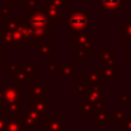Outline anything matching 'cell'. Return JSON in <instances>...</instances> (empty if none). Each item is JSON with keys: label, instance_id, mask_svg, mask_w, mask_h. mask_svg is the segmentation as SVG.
<instances>
[{"label": "cell", "instance_id": "cell-1", "mask_svg": "<svg viewBox=\"0 0 131 131\" xmlns=\"http://www.w3.org/2000/svg\"><path fill=\"white\" fill-rule=\"evenodd\" d=\"M28 23L32 29V31L35 32V35L41 41L45 40L47 37L52 36V20L41 10L31 12L29 18H28Z\"/></svg>", "mask_w": 131, "mask_h": 131}, {"label": "cell", "instance_id": "cell-2", "mask_svg": "<svg viewBox=\"0 0 131 131\" xmlns=\"http://www.w3.org/2000/svg\"><path fill=\"white\" fill-rule=\"evenodd\" d=\"M94 38L85 32H74V57L78 59L79 62H83L84 59L94 51L93 48Z\"/></svg>", "mask_w": 131, "mask_h": 131}, {"label": "cell", "instance_id": "cell-3", "mask_svg": "<svg viewBox=\"0 0 131 131\" xmlns=\"http://www.w3.org/2000/svg\"><path fill=\"white\" fill-rule=\"evenodd\" d=\"M84 99L93 104L95 111L100 113L105 106V84L100 83L98 85L89 86L86 93L84 94Z\"/></svg>", "mask_w": 131, "mask_h": 131}, {"label": "cell", "instance_id": "cell-4", "mask_svg": "<svg viewBox=\"0 0 131 131\" xmlns=\"http://www.w3.org/2000/svg\"><path fill=\"white\" fill-rule=\"evenodd\" d=\"M89 14L84 10L70 12L68 18V28L71 32H85L89 27Z\"/></svg>", "mask_w": 131, "mask_h": 131}, {"label": "cell", "instance_id": "cell-5", "mask_svg": "<svg viewBox=\"0 0 131 131\" xmlns=\"http://www.w3.org/2000/svg\"><path fill=\"white\" fill-rule=\"evenodd\" d=\"M40 127L46 131H67L68 121L61 115H48L46 121H43Z\"/></svg>", "mask_w": 131, "mask_h": 131}, {"label": "cell", "instance_id": "cell-6", "mask_svg": "<svg viewBox=\"0 0 131 131\" xmlns=\"http://www.w3.org/2000/svg\"><path fill=\"white\" fill-rule=\"evenodd\" d=\"M0 90L2 92L5 100L7 104H14V102H20L21 100V84L15 85H9V84H0Z\"/></svg>", "mask_w": 131, "mask_h": 131}, {"label": "cell", "instance_id": "cell-7", "mask_svg": "<svg viewBox=\"0 0 131 131\" xmlns=\"http://www.w3.org/2000/svg\"><path fill=\"white\" fill-rule=\"evenodd\" d=\"M41 12L47 15L52 21H62L63 20V12L62 7L54 5L53 2L48 1L46 5H41Z\"/></svg>", "mask_w": 131, "mask_h": 131}, {"label": "cell", "instance_id": "cell-8", "mask_svg": "<svg viewBox=\"0 0 131 131\" xmlns=\"http://www.w3.org/2000/svg\"><path fill=\"white\" fill-rule=\"evenodd\" d=\"M31 106L40 115H47V112L53 109L52 105L47 104V98L46 97H31Z\"/></svg>", "mask_w": 131, "mask_h": 131}, {"label": "cell", "instance_id": "cell-9", "mask_svg": "<svg viewBox=\"0 0 131 131\" xmlns=\"http://www.w3.org/2000/svg\"><path fill=\"white\" fill-rule=\"evenodd\" d=\"M16 117H17V121L20 122V124L23 127V129L25 131H35L38 128V124L25 113V111H22L21 109L17 114H16Z\"/></svg>", "mask_w": 131, "mask_h": 131}, {"label": "cell", "instance_id": "cell-10", "mask_svg": "<svg viewBox=\"0 0 131 131\" xmlns=\"http://www.w3.org/2000/svg\"><path fill=\"white\" fill-rule=\"evenodd\" d=\"M5 130L4 131H25L17 121V117L14 114L5 113Z\"/></svg>", "mask_w": 131, "mask_h": 131}, {"label": "cell", "instance_id": "cell-11", "mask_svg": "<svg viewBox=\"0 0 131 131\" xmlns=\"http://www.w3.org/2000/svg\"><path fill=\"white\" fill-rule=\"evenodd\" d=\"M100 8L106 12H115L121 6H124L127 0H98Z\"/></svg>", "mask_w": 131, "mask_h": 131}, {"label": "cell", "instance_id": "cell-12", "mask_svg": "<svg viewBox=\"0 0 131 131\" xmlns=\"http://www.w3.org/2000/svg\"><path fill=\"white\" fill-rule=\"evenodd\" d=\"M95 72L100 78L105 79L106 83H109L112 78L115 77V66H107L105 64L104 68H94Z\"/></svg>", "mask_w": 131, "mask_h": 131}, {"label": "cell", "instance_id": "cell-13", "mask_svg": "<svg viewBox=\"0 0 131 131\" xmlns=\"http://www.w3.org/2000/svg\"><path fill=\"white\" fill-rule=\"evenodd\" d=\"M27 66V63H25ZM25 66L20 69H17L14 74L10 75V77L13 79H15L16 83L21 84V83H27V84H31V75L25 70Z\"/></svg>", "mask_w": 131, "mask_h": 131}, {"label": "cell", "instance_id": "cell-14", "mask_svg": "<svg viewBox=\"0 0 131 131\" xmlns=\"http://www.w3.org/2000/svg\"><path fill=\"white\" fill-rule=\"evenodd\" d=\"M25 93L28 95H31V97H39V98L46 97L47 95V85L45 83L36 84V85L31 86L30 89H27Z\"/></svg>", "mask_w": 131, "mask_h": 131}, {"label": "cell", "instance_id": "cell-15", "mask_svg": "<svg viewBox=\"0 0 131 131\" xmlns=\"http://www.w3.org/2000/svg\"><path fill=\"white\" fill-rule=\"evenodd\" d=\"M52 46L53 43L47 40H43L38 44L37 46V58H43V57H47V58H52Z\"/></svg>", "mask_w": 131, "mask_h": 131}, {"label": "cell", "instance_id": "cell-16", "mask_svg": "<svg viewBox=\"0 0 131 131\" xmlns=\"http://www.w3.org/2000/svg\"><path fill=\"white\" fill-rule=\"evenodd\" d=\"M79 104H78V113L79 115H84V114H89V115H97L98 112L95 111L94 106H93V104H91V102H89L88 100L85 99H81L79 100Z\"/></svg>", "mask_w": 131, "mask_h": 131}, {"label": "cell", "instance_id": "cell-17", "mask_svg": "<svg viewBox=\"0 0 131 131\" xmlns=\"http://www.w3.org/2000/svg\"><path fill=\"white\" fill-rule=\"evenodd\" d=\"M100 60L107 66H115V53L111 52L108 47L100 48Z\"/></svg>", "mask_w": 131, "mask_h": 131}, {"label": "cell", "instance_id": "cell-18", "mask_svg": "<svg viewBox=\"0 0 131 131\" xmlns=\"http://www.w3.org/2000/svg\"><path fill=\"white\" fill-rule=\"evenodd\" d=\"M84 83L88 84L89 86L98 85V84L101 83V78L98 76L94 68H91L88 74H84Z\"/></svg>", "mask_w": 131, "mask_h": 131}, {"label": "cell", "instance_id": "cell-19", "mask_svg": "<svg viewBox=\"0 0 131 131\" xmlns=\"http://www.w3.org/2000/svg\"><path fill=\"white\" fill-rule=\"evenodd\" d=\"M111 117H109L108 111H101L95 115L94 125L95 127H101V125H109L111 123Z\"/></svg>", "mask_w": 131, "mask_h": 131}, {"label": "cell", "instance_id": "cell-20", "mask_svg": "<svg viewBox=\"0 0 131 131\" xmlns=\"http://www.w3.org/2000/svg\"><path fill=\"white\" fill-rule=\"evenodd\" d=\"M72 78L74 77V63L62 64L60 70L58 71V78Z\"/></svg>", "mask_w": 131, "mask_h": 131}, {"label": "cell", "instance_id": "cell-21", "mask_svg": "<svg viewBox=\"0 0 131 131\" xmlns=\"http://www.w3.org/2000/svg\"><path fill=\"white\" fill-rule=\"evenodd\" d=\"M24 111H25V113H27L28 115H29L30 117H31L32 120L37 123V124H38V125L41 124V122H43V120H41V115H40V114H38L36 111H35L34 107H32L31 105H27Z\"/></svg>", "mask_w": 131, "mask_h": 131}, {"label": "cell", "instance_id": "cell-22", "mask_svg": "<svg viewBox=\"0 0 131 131\" xmlns=\"http://www.w3.org/2000/svg\"><path fill=\"white\" fill-rule=\"evenodd\" d=\"M121 36L127 39H131V20L128 22H121Z\"/></svg>", "mask_w": 131, "mask_h": 131}, {"label": "cell", "instance_id": "cell-23", "mask_svg": "<svg viewBox=\"0 0 131 131\" xmlns=\"http://www.w3.org/2000/svg\"><path fill=\"white\" fill-rule=\"evenodd\" d=\"M109 117L112 121H122L123 118H125V113L121 109H116V111H108Z\"/></svg>", "mask_w": 131, "mask_h": 131}, {"label": "cell", "instance_id": "cell-24", "mask_svg": "<svg viewBox=\"0 0 131 131\" xmlns=\"http://www.w3.org/2000/svg\"><path fill=\"white\" fill-rule=\"evenodd\" d=\"M25 63H17V62H14V63H6V66H5V70H6L7 74H14V72L16 71L17 69H20V68L24 67Z\"/></svg>", "mask_w": 131, "mask_h": 131}, {"label": "cell", "instance_id": "cell-25", "mask_svg": "<svg viewBox=\"0 0 131 131\" xmlns=\"http://www.w3.org/2000/svg\"><path fill=\"white\" fill-rule=\"evenodd\" d=\"M21 111V104L20 102H14V104H7L6 105V113L8 114H16Z\"/></svg>", "mask_w": 131, "mask_h": 131}, {"label": "cell", "instance_id": "cell-26", "mask_svg": "<svg viewBox=\"0 0 131 131\" xmlns=\"http://www.w3.org/2000/svg\"><path fill=\"white\" fill-rule=\"evenodd\" d=\"M89 89V85L85 83L75 84L74 85V94H85Z\"/></svg>", "mask_w": 131, "mask_h": 131}, {"label": "cell", "instance_id": "cell-27", "mask_svg": "<svg viewBox=\"0 0 131 131\" xmlns=\"http://www.w3.org/2000/svg\"><path fill=\"white\" fill-rule=\"evenodd\" d=\"M121 122V130L122 131H131V115H127Z\"/></svg>", "mask_w": 131, "mask_h": 131}, {"label": "cell", "instance_id": "cell-28", "mask_svg": "<svg viewBox=\"0 0 131 131\" xmlns=\"http://www.w3.org/2000/svg\"><path fill=\"white\" fill-rule=\"evenodd\" d=\"M43 4H40V2L36 1V0H28L27 4L24 5L25 8H27V10H30V12H35L37 9V7L38 6H41Z\"/></svg>", "mask_w": 131, "mask_h": 131}, {"label": "cell", "instance_id": "cell-29", "mask_svg": "<svg viewBox=\"0 0 131 131\" xmlns=\"http://www.w3.org/2000/svg\"><path fill=\"white\" fill-rule=\"evenodd\" d=\"M62 64L63 63H61V62H55V63H48L47 64V70H48V72H57V71H59L60 70V68L62 67Z\"/></svg>", "mask_w": 131, "mask_h": 131}, {"label": "cell", "instance_id": "cell-30", "mask_svg": "<svg viewBox=\"0 0 131 131\" xmlns=\"http://www.w3.org/2000/svg\"><path fill=\"white\" fill-rule=\"evenodd\" d=\"M6 2V5H10V6H18V5H23L24 6L27 4L28 0H4Z\"/></svg>", "mask_w": 131, "mask_h": 131}, {"label": "cell", "instance_id": "cell-31", "mask_svg": "<svg viewBox=\"0 0 131 131\" xmlns=\"http://www.w3.org/2000/svg\"><path fill=\"white\" fill-rule=\"evenodd\" d=\"M25 70H27V71L29 72L30 75L35 74V72L37 71V64L35 63V62H31V63H27V66H25Z\"/></svg>", "mask_w": 131, "mask_h": 131}, {"label": "cell", "instance_id": "cell-32", "mask_svg": "<svg viewBox=\"0 0 131 131\" xmlns=\"http://www.w3.org/2000/svg\"><path fill=\"white\" fill-rule=\"evenodd\" d=\"M120 101L124 105H131V99H130V95L124 93V94H121L120 95Z\"/></svg>", "mask_w": 131, "mask_h": 131}, {"label": "cell", "instance_id": "cell-33", "mask_svg": "<svg viewBox=\"0 0 131 131\" xmlns=\"http://www.w3.org/2000/svg\"><path fill=\"white\" fill-rule=\"evenodd\" d=\"M6 105H7V102L5 100L4 95H2L1 90H0V113L1 112H6Z\"/></svg>", "mask_w": 131, "mask_h": 131}, {"label": "cell", "instance_id": "cell-34", "mask_svg": "<svg viewBox=\"0 0 131 131\" xmlns=\"http://www.w3.org/2000/svg\"><path fill=\"white\" fill-rule=\"evenodd\" d=\"M127 48H125V55L127 58L131 59V39H127Z\"/></svg>", "mask_w": 131, "mask_h": 131}, {"label": "cell", "instance_id": "cell-35", "mask_svg": "<svg viewBox=\"0 0 131 131\" xmlns=\"http://www.w3.org/2000/svg\"><path fill=\"white\" fill-rule=\"evenodd\" d=\"M0 15H2V16H9L10 15V12H9V7H8V5H6V6H4V7H1V10H0Z\"/></svg>", "mask_w": 131, "mask_h": 131}, {"label": "cell", "instance_id": "cell-36", "mask_svg": "<svg viewBox=\"0 0 131 131\" xmlns=\"http://www.w3.org/2000/svg\"><path fill=\"white\" fill-rule=\"evenodd\" d=\"M51 2H53L54 5H58L60 7H63V6H67L68 5V1L67 0H50Z\"/></svg>", "mask_w": 131, "mask_h": 131}, {"label": "cell", "instance_id": "cell-37", "mask_svg": "<svg viewBox=\"0 0 131 131\" xmlns=\"http://www.w3.org/2000/svg\"><path fill=\"white\" fill-rule=\"evenodd\" d=\"M5 130V116L0 114V131Z\"/></svg>", "mask_w": 131, "mask_h": 131}, {"label": "cell", "instance_id": "cell-38", "mask_svg": "<svg viewBox=\"0 0 131 131\" xmlns=\"http://www.w3.org/2000/svg\"><path fill=\"white\" fill-rule=\"evenodd\" d=\"M5 60H6V54L4 52H1V50H0V63H4Z\"/></svg>", "mask_w": 131, "mask_h": 131}, {"label": "cell", "instance_id": "cell-39", "mask_svg": "<svg viewBox=\"0 0 131 131\" xmlns=\"http://www.w3.org/2000/svg\"><path fill=\"white\" fill-rule=\"evenodd\" d=\"M36 1L40 2V4H43V1H50V0H36Z\"/></svg>", "mask_w": 131, "mask_h": 131}, {"label": "cell", "instance_id": "cell-40", "mask_svg": "<svg viewBox=\"0 0 131 131\" xmlns=\"http://www.w3.org/2000/svg\"><path fill=\"white\" fill-rule=\"evenodd\" d=\"M39 131H46V130H45V129H43V128H41V129L39 130Z\"/></svg>", "mask_w": 131, "mask_h": 131}, {"label": "cell", "instance_id": "cell-41", "mask_svg": "<svg viewBox=\"0 0 131 131\" xmlns=\"http://www.w3.org/2000/svg\"><path fill=\"white\" fill-rule=\"evenodd\" d=\"M130 115H131V113H130Z\"/></svg>", "mask_w": 131, "mask_h": 131}, {"label": "cell", "instance_id": "cell-42", "mask_svg": "<svg viewBox=\"0 0 131 131\" xmlns=\"http://www.w3.org/2000/svg\"><path fill=\"white\" fill-rule=\"evenodd\" d=\"M127 1H128V0H127Z\"/></svg>", "mask_w": 131, "mask_h": 131}, {"label": "cell", "instance_id": "cell-43", "mask_svg": "<svg viewBox=\"0 0 131 131\" xmlns=\"http://www.w3.org/2000/svg\"><path fill=\"white\" fill-rule=\"evenodd\" d=\"M97 1H98V0H97Z\"/></svg>", "mask_w": 131, "mask_h": 131}]
</instances>
